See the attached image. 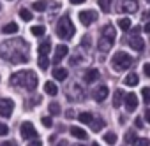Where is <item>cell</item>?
Here are the masks:
<instances>
[{
    "mask_svg": "<svg viewBox=\"0 0 150 146\" xmlns=\"http://www.w3.org/2000/svg\"><path fill=\"white\" fill-rule=\"evenodd\" d=\"M23 46H25V42L21 39L4 42V44H0V56H2L4 60L13 62V63L27 62L28 60V55H27V49L23 51Z\"/></svg>",
    "mask_w": 150,
    "mask_h": 146,
    "instance_id": "cell-1",
    "label": "cell"
},
{
    "mask_svg": "<svg viewBox=\"0 0 150 146\" xmlns=\"http://www.w3.org/2000/svg\"><path fill=\"white\" fill-rule=\"evenodd\" d=\"M11 85L21 86L25 90L34 92L37 88V74H35L34 70H20V72H14V74L11 76Z\"/></svg>",
    "mask_w": 150,
    "mask_h": 146,
    "instance_id": "cell-2",
    "label": "cell"
},
{
    "mask_svg": "<svg viewBox=\"0 0 150 146\" xmlns=\"http://www.w3.org/2000/svg\"><path fill=\"white\" fill-rule=\"evenodd\" d=\"M115 37H117L115 27H113V25H104L103 30H101L99 42H97L99 51H108V49H111V46H113V42H115Z\"/></svg>",
    "mask_w": 150,
    "mask_h": 146,
    "instance_id": "cell-3",
    "label": "cell"
},
{
    "mask_svg": "<svg viewBox=\"0 0 150 146\" xmlns=\"http://www.w3.org/2000/svg\"><path fill=\"white\" fill-rule=\"evenodd\" d=\"M111 65H113V69H115L117 72H120V70H127V69H131V67H132V58H131L127 53L118 51V53L113 56Z\"/></svg>",
    "mask_w": 150,
    "mask_h": 146,
    "instance_id": "cell-4",
    "label": "cell"
},
{
    "mask_svg": "<svg viewBox=\"0 0 150 146\" xmlns=\"http://www.w3.org/2000/svg\"><path fill=\"white\" fill-rule=\"evenodd\" d=\"M57 35L60 39H71L74 35V25L71 23V20L67 16L60 18V21L57 23Z\"/></svg>",
    "mask_w": 150,
    "mask_h": 146,
    "instance_id": "cell-5",
    "label": "cell"
},
{
    "mask_svg": "<svg viewBox=\"0 0 150 146\" xmlns=\"http://www.w3.org/2000/svg\"><path fill=\"white\" fill-rule=\"evenodd\" d=\"M20 132H21L23 139H35V137H37V130H35V127L32 125V121H23Z\"/></svg>",
    "mask_w": 150,
    "mask_h": 146,
    "instance_id": "cell-6",
    "label": "cell"
},
{
    "mask_svg": "<svg viewBox=\"0 0 150 146\" xmlns=\"http://www.w3.org/2000/svg\"><path fill=\"white\" fill-rule=\"evenodd\" d=\"M118 11L120 13H136L138 11V2L136 0H118Z\"/></svg>",
    "mask_w": 150,
    "mask_h": 146,
    "instance_id": "cell-7",
    "label": "cell"
},
{
    "mask_svg": "<svg viewBox=\"0 0 150 146\" xmlns=\"http://www.w3.org/2000/svg\"><path fill=\"white\" fill-rule=\"evenodd\" d=\"M13 109H14V102L9 100V99H0V114L4 118H9L13 114Z\"/></svg>",
    "mask_w": 150,
    "mask_h": 146,
    "instance_id": "cell-8",
    "label": "cell"
},
{
    "mask_svg": "<svg viewBox=\"0 0 150 146\" xmlns=\"http://www.w3.org/2000/svg\"><path fill=\"white\" fill-rule=\"evenodd\" d=\"M97 20V13L96 11H81L80 13V21L85 25V27H88L90 23H94Z\"/></svg>",
    "mask_w": 150,
    "mask_h": 146,
    "instance_id": "cell-9",
    "label": "cell"
},
{
    "mask_svg": "<svg viewBox=\"0 0 150 146\" xmlns=\"http://www.w3.org/2000/svg\"><path fill=\"white\" fill-rule=\"evenodd\" d=\"M124 102H125V109H127L129 113H132V111L138 107V97H136V93H125Z\"/></svg>",
    "mask_w": 150,
    "mask_h": 146,
    "instance_id": "cell-10",
    "label": "cell"
},
{
    "mask_svg": "<svg viewBox=\"0 0 150 146\" xmlns=\"http://www.w3.org/2000/svg\"><path fill=\"white\" fill-rule=\"evenodd\" d=\"M129 46H131L134 51H143L145 42H143V39H141V37H138V34H132V35L129 37Z\"/></svg>",
    "mask_w": 150,
    "mask_h": 146,
    "instance_id": "cell-11",
    "label": "cell"
},
{
    "mask_svg": "<svg viewBox=\"0 0 150 146\" xmlns=\"http://www.w3.org/2000/svg\"><path fill=\"white\" fill-rule=\"evenodd\" d=\"M67 46H64V44H60V46H57L55 48V56H53V63L57 65V63H60L62 62V58H65V55H67Z\"/></svg>",
    "mask_w": 150,
    "mask_h": 146,
    "instance_id": "cell-12",
    "label": "cell"
},
{
    "mask_svg": "<svg viewBox=\"0 0 150 146\" xmlns=\"http://www.w3.org/2000/svg\"><path fill=\"white\" fill-rule=\"evenodd\" d=\"M99 79V70L97 69H88L87 72H85V83H94V81H97Z\"/></svg>",
    "mask_w": 150,
    "mask_h": 146,
    "instance_id": "cell-13",
    "label": "cell"
},
{
    "mask_svg": "<svg viewBox=\"0 0 150 146\" xmlns=\"http://www.w3.org/2000/svg\"><path fill=\"white\" fill-rule=\"evenodd\" d=\"M106 97H108V86H99V88L94 92V99H96L97 102H103Z\"/></svg>",
    "mask_w": 150,
    "mask_h": 146,
    "instance_id": "cell-14",
    "label": "cell"
},
{
    "mask_svg": "<svg viewBox=\"0 0 150 146\" xmlns=\"http://www.w3.org/2000/svg\"><path fill=\"white\" fill-rule=\"evenodd\" d=\"M67 70L65 69H62V67H57V69H53V78L55 79H58V81H65L67 79Z\"/></svg>",
    "mask_w": 150,
    "mask_h": 146,
    "instance_id": "cell-15",
    "label": "cell"
},
{
    "mask_svg": "<svg viewBox=\"0 0 150 146\" xmlns=\"http://www.w3.org/2000/svg\"><path fill=\"white\" fill-rule=\"evenodd\" d=\"M124 83H125L127 86H136V85L139 83V78H138V74H136V72H131V74H127V76H125Z\"/></svg>",
    "mask_w": 150,
    "mask_h": 146,
    "instance_id": "cell-16",
    "label": "cell"
},
{
    "mask_svg": "<svg viewBox=\"0 0 150 146\" xmlns=\"http://www.w3.org/2000/svg\"><path fill=\"white\" fill-rule=\"evenodd\" d=\"M71 134L76 137V139H81V141H85L88 135H87V132L83 130V128H80V127H71Z\"/></svg>",
    "mask_w": 150,
    "mask_h": 146,
    "instance_id": "cell-17",
    "label": "cell"
},
{
    "mask_svg": "<svg viewBox=\"0 0 150 146\" xmlns=\"http://www.w3.org/2000/svg\"><path fill=\"white\" fill-rule=\"evenodd\" d=\"M124 97H125V95H124L122 90H115V93H113V107H120Z\"/></svg>",
    "mask_w": 150,
    "mask_h": 146,
    "instance_id": "cell-18",
    "label": "cell"
},
{
    "mask_svg": "<svg viewBox=\"0 0 150 146\" xmlns=\"http://www.w3.org/2000/svg\"><path fill=\"white\" fill-rule=\"evenodd\" d=\"M44 92H46L48 95H51V97H55V95L58 93V88H57V85H55V83H51V81H48V83L44 85Z\"/></svg>",
    "mask_w": 150,
    "mask_h": 146,
    "instance_id": "cell-19",
    "label": "cell"
},
{
    "mask_svg": "<svg viewBox=\"0 0 150 146\" xmlns=\"http://www.w3.org/2000/svg\"><path fill=\"white\" fill-rule=\"evenodd\" d=\"M2 32H4L6 35H9V34H16V32H18V25H16V23H7V25L2 28Z\"/></svg>",
    "mask_w": 150,
    "mask_h": 146,
    "instance_id": "cell-20",
    "label": "cell"
},
{
    "mask_svg": "<svg viewBox=\"0 0 150 146\" xmlns=\"http://www.w3.org/2000/svg\"><path fill=\"white\" fill-rule=\"evenodd\" d=\"M90 127H92V130H94V132H99V130L104 127V120H101V118L92 120V121H90Z\"/></svg>",
    "mask_w": 150,
    "mask_h": 146,
    "instance_id": "cell-21",
    "label": "cell"
},
{
    "mask_svg": "<svg viewBox=\"0 0 150 146\" xmlns=\"http://www.w3.org/2000/svg\"><path fill=\"white\" fill-rule=\"evenodd\" d=\"M46 7H48V4L44 2V0H39V2H34V4H32V9H35L37 13L46 11Z\"/></svg>",
    "mask_w": 150,
    "mask_h": 146,
    "instance_id": "cell-22",
    "label": "cell"
},
{
    "mask_svg": "<svg viewBox=\"0 0 150 146\" xmlns=\"http://www.w3.org/2000/svg\"><path fill=\"white\" fill-rule=\"evenodd\" d=\"M117 23H118L120 30H129V28H131V20H129V18H120Z\"/></svg>",
    "mask_w": 150,
    "mask_h": 146,
    "instance_id": "cell-23",
    "label": "cell"
},
{
    "mask_svg": "<svg viewBox=\"0 0 150 146\" xmlns=\"http://www.w3.org/2000/svg\"><path fill=\"white\" fill-rule=\"evenodd\" d=\"M78 120H80L81 123H90V121L94 120V116H92L90 113H80V114H78Z\"/></svg>",
    "mask_w": 150,
    "mask_h": 146,
    "instance_id": "cell-24",
    "label": "cell"
},
{
    "mask_svg": "<svg viewBox=\"0 0 150 146\" xmlns=\"http://www.w3.org/2000/svg\"><path fill=\"white\" fill-rule=\"evenodd\" d=\"M34 35H37V37H41V35H44V32H46V28L42 27V25H35V27H32V30H30Z\"/></svg>",
    "mask_w": 150,
    "mask_h": 146,
    "instance_id": "cell-25",
    "label": "cell"
},
{
    "mask_svg": "<svg viewBox=\"0 0 150 146\" xmlns=\"http://www.w3.org/2000/svg\"><path fill=\"white\" fill-rule=\"evenodd\" d=\"M37 51H39V55H48V53L51 51V44H50V42H42Z\"/></svg>",
    "mask_w": 150,
    "mask_h": 146,
    "instance_id": "cell-26",
    "label": "cell"
},
{
    "mask_svg": "<svg viewBox=\"0 0 150 146\" xmlns=\"http://www.w3.org/2000/svg\"><path fill=\"white\" fill-rule=\"evenodd\" d=\"M99 7L103 13H108L110 7H111V0H99Z\"/></svg>",
    "mask_w": 150,
    "mask_h": 146,
    "instance_id": "cell-27",
    "label": "cell"
},
{
    "mask_svg": "<svg viewBox=\"0 0 150 146\" xmlns=\"http://www.w3.org/2000/svg\"><path fill=\"white\" fill-rule=\"evenodd\" d=\"M48 65H50V60L46 58V55H39V67H41L42 70H46Z\"/></svg>",
    "mask_w": 150,
    "mask_h": 146,
    "instance_id": "cell-28",
    "label": "cell"
},
{
    "mask_svg": "<svg viewBox=\"0 0 150 146\" xmlns=\"http://www.w3.org/2000/svg\"><path fill=\"white\" fill-rule=\"evenodd\" d=\"M20 18L25 20V21H30L32 20V13L28 9H20Z\"/></svg>",
    "mask_w": 150,
    "mask_h": 146,
    "instance_id": "cell-29",
    "label": "cell"
},
{
    "mask_svg": "<svg viewBox=\"0 0 150 146\" xmlns=\"http://www.w3.org/2000/svg\"><path fill=\"white\" fill-rule=\"evenodd\" d=\"M104 141H106L108 144H115V142H117V134H115V132H108V134L104 135Z\"/></svg>",
    "mask_w": 150,
    "mask_h": 146,
    "instance_id": "cell-30",
    "label": "cell"
},
{
    "mask_svg": "<svg viewBox=\"0 0 150 146\" xmlns=\"http://www.w3.org/2000/svg\"><path fill=\"white\" fill-rule=\"evenodd\" d=\"M148 144H150V141L145 139V137H139V139L136 137V139L132 141V146H148Z\"/></svg>",
    "mask_w": 150,
    "mask_h": 146,
    "instance_id": "cell-31",
    "label": "cell"
},
{
    "mask_svg": "<svg viewBox=\"0 0 150 146\" xmlns=\"http://www.w3.org/2000/svg\"><path fill=\"white\" fill-rule=\"evenodd\" d=\"M141 95H143L145 104H150V88H143L141 90Z\"/></svg>",
    "mask_w": 150,
    "mask_h": 146,
    "instance_id": "cell-32",
    "label": "cell"
},
{
    "mask_svg": "<svg viewBox=\"0 0 150 146\" xmlns=\"http://www.w3.org/2000/svg\"><path fill=\"white\" fill-rule=\"evenodd\" d=\"M48 109H50L51 114H60V106H58V104H50Z\"/></svg>",
    "mask_w": 150,
    "mask_h": 146,
    "instance_id": "cell-33",
    "label": "cell"
},
{
    "mask_svg": "<svg viewBox=\"0 0 150 146\" xmlns=\"http://www.w3.org/2000/svg\"><path fill=\"white\" fill-rule=\"evenodd\" d=\"M7 134H9V127L4 121H0V135H7Z\"/></svg>",
    "mask_w": 150,
    "mask_h": 146,
    "instance_id": "cell-34",
    "label": "cell"
},
{
    "mask_svg": "<svg viewBox=\"0 0 150 146\" xmlns=\"http://www.w3.org/2000/svg\"><path fill=\"white\" fill-rule=\"evenodd\" d=\"M41 121H42V125H44L46 128H50V127L53 125V121H51V118H50V116H44V118H42Z\"/></svg>",
    "mask_w": 150,
    "mask_h": 146,
    "instance_id": "cell-35",
    "label": "cell"
},
{
    "mask_svg": "<svg viewBox=\"0 0 150 146\" xmlns=\"http://www.w3.org/2000/svg\"><path fill=\"white\" fill-rule=\"evenodd\" d=\"M134 139H136V137H134V132H132V130H129V132L125 134V141L132 144V141H134Z\"/></svg>",
    "mask_w": 150,
    "mask_h": 146,
    "instance_id": "cell-36",
    "label": "cell"
},
{
    "mask_svg": "<svg viewBox=\"0 0 150 146\" xmlns=\"http://www.w3.org/2000/svg\"><path fill=\"white\" fill-rule=\"evenodd\" d=\"M27 146H42V142H41V141H39V139L35 137V139H32V141H30V142H28Z\"/></svg>",
    "mask_w": 150,
    "mask_h": 146,
    "instance_id": "cell-37",
    "label": "cell"
},
{
    "mask_svg": "<svg viewBox=\"0 0 150 146\" xmlns=\"http://www.w3.org/2000/svg\"><path fill=\"white\" fill-rule=\"evenodd\" d=\"M143 72H145V76H148V78H150V62L143 65Z\"/></svg>",
    "mask_w": 150,
    "mask_h": 146,
    "instance_id": "cell-38",
    "label": "cell"
},
{
    "mask_svg": "<svg viewBox=\"0 0 150 146\" xmlns=\"http://www.w3.org/2000/svg\"><path fill=\"white\" fill-rule=\"evenodd\" d=\"M134 123L138 125V128H141V127H143V123H141V118H136V120H134Z\"/></svg>",
    "mask_w": 150,
    "mask_h": 146,
    "instance_id": "cell-39",
    "label": "cell"
},
{
    "mask_svg": "<svg viewBox=\"0 0 150 146\" xmlns=\"http://www.w3.org/2000/svg\"><path fill=\"white\" fill-rule=\"evenodd\" d=\"M145 118H146V121L150 123V109H146V111H145Z\"/></svg>",
    "mask_w": 150,
    "mask_h": 146,
    "instance_id": "cell-40",
    "label": "cell"
},
{
    "mask_svg": "<svg viewBox=\"0 0 150 146\" xmlns=\"http://www.w3.org/2000/svg\"><path fill=\"white\" fill-rule=\"evenodd\" d=\"M85 0H71V4H74V6H78V4H83Z\"/></svg>",
    "mask_w": 150,
    "mask_h": 146,
    "instance_id": "cell-41",
    "label": "cell"
},
{
    "mask_svg": "<svg viewBox=\"0 0 150 146\" xmlns=\"http://www.w3.org/2000/svg\"><path fill=\"white\" fill-rule=\"evenodd\" d=\"M2 146H18V144H16V142H13V141H9V142H4Z\"/></svg>",
    "mask_w": 150,
    "mask_h": 146,
    "instance_id": "cell-42",
    "label": "cell"
},
{
    "mask_svg": "<svg viewBox=\"0 0 150 146\" xmlns=\"http://www.w3.org/2000/svg\"><path fill=\"white\" fill-rule=\"evenodd\" d=\"M143 30H145V34H150V23H146V25H145V28H143Z\"/></svg>",
    "mask_w": 150,
    "mask_h": 146,
    "instance_id": "cell-43",
    "label": "cell"
},
{
    "mask_svg": "<svg viewBox=\"0 0 150 146\" xmlns=\"http://www.w3.org/2000/svg\"><path fill=\"white\" fill-rule=\"evenodd\" d=\"M57 146H67V142H65V141H60V142H58Z\"/></svg>",
    "mask_w": 150,
    "mask_h": 146,
    "instance_id": "cell-44",
    "label": "cell"
},
{
    "mask_svg": "<svg viewBox=\"0 0 150 146\" xmlns=\"http://www.w3.org/2000/svg\"><path fill=\"white\" fill-rule=\"evenodd\" d=\"M92 146H99V144H97V142H94V144H92Z\"/></svg>",
    "mask_w": 150,
    "mask_h": 146,
    "instance_id": "cell-45",
    "label": "cell"
},
{
    "mask_svg": "<svg viewBox=\"0 0 150 146\" xmlns=\"http://www.w3.org/2000/svg\"><path fill=\"white\" fill-rule=\"evenodd\" d=\"M146 2H150V0H146Z\"/></svg>",
    "mask_w": 150,
    "mask_h": 146,
    "instance_id": "cell-46",
    "label": "cell"
}]
</instances>
